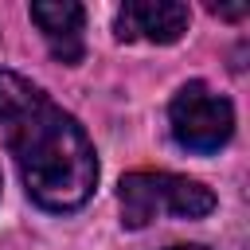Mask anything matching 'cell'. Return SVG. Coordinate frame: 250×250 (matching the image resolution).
<instances>
[{
	"instance_id": "obj_2",
	"label": "cell",
	"mask_w": 250,
	"mask_h": 250,
	"mask_svg": "<svg viewBox=\"0 0 250 250\" xmlns=\"http://www.w3.org/2000/svg\"><path fill=\"white\" fill-rule=\"evenodd\" d=\"M215 191L191 176H176V172H129L117 184V207H121V223L129 230L148 227L152 219H203L215 211Z\"/></svg>"
},
{
	"instance_id": "obj_6",
	"label": "cell",
	"mask_w": 250,
	"mask_h": 250,
	"mask_svg": "<svg viewBox=\"0 0 250 250\" xmlns=\"http://www.w3.org/2000/svg\"><path fill=\"white\" fill-rule=\"evenodd\" d=\"M211 16H223V20H242V16H246V4H230V8L211 4Z\"/></svg>"
},
{
	"instance_id": "obj_3",
	"label": "cell",
	"mask_w": 250,
	"mask_h": 250,
	"mask_svg": "<svg viewBox=\"0 0 250 250\" xmlns=\"http://www.w3.org/2000/svg\"><path fill=\"white\" fill-rule=\"evenodd\" d=\"M168 129L180 148L211 156L234 133V105L207 82H184L168 102Z\"/></svg>"
},
{
	"instance_id": "obj_5",
	"label": "cell",
	"mask_w": 250,
	"mask_h": 250,
	"mask_svg": "<svg viewBox=\"0 0 250 250\" xmlns=\"http://www.w3.org/2000/svg\"><path fill=\"white\" fill-rule=\"evenodd\" d=\"M31 23L43 31L51 55L66 66L82 62L86 43H82V23H86V8L74 0H55V4H31Z\"/></svg>"
},
{
	"instance_id": "obj_1",
	"label": "cell",
	"mask_w": 250,
	"mask_h": 250,
	"mask_svg": "<svg viewBox=\"0 0 250 250\" xmlns=\"http://www.w3.org/2000/svg\"><path fill=\"white\" fill-rule=\"evenodd\" d=\"M0 133L27 195L55 215L78 211L98 188V152L90 133L43 86L0 70Z\"/></svg>"
},
{
	"instance_id": "obj_7",
	"label": "cell",
	"mask_w": 250,
	"mask_h": 250,
	"mask_svg": "<svg viewBox=\"0 0 250 250\" xmlns=\"http://www.w3.org/2000/svg\"><path fill=\"white\" fill-rule=\"evenodd\" d=\"M168 250H207V246H168Z\"/></svg>"
},
{
	"instance_id": "obj_4",
	"label": "cell",
	"mask_w": 250,
	"mask_h": 250,
	"mask_svg": "<svg viewBox=\"0 0 250 250\" xmlns=\"http://www.w3.org/2000/svg\"><path fill=\"white\" fill-rule=\"evenodd\" d=\"M191 23V8L176 0H125L113 16L121 43H176Z\"/></svg>"
}]
</instances>
